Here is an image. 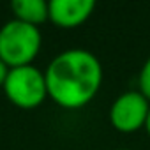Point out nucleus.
<instances>
[{
  "label": "nucleus",
  "mask_w": 150,
  "mask_h": 150,
  "mask_svg": "<svg viewBox=\"0 0 150 150\" xmlns=\"http://www.w3.org/2000/svg\"><path fill=\"white\" fill-rule=\"evenodd\" d=\"M48 97L65 110L87 106L103 83V65L99 58L81 48H71L48 64L44 71Z\"/></svg>",
  "instance_id": "f257e3e1"
},
{
  "label": "nucleus",
  "mask_w": 150,
  "mask_h": 150,
  "mask_svg": "<svg viewBox=\"0 0 150 150\" xmlns=\"http://www.w3.org/2000/svg\"><path fill=\"white\" fill-rule=\"evenodd\" d=\"M42 44L41 30L20 20H11L0 28V58L9 69L32 65Z\"/></svg>",
  "instance_id": "f03ea898"
},
{
  "label": "nucleus",
  "mask_w": 150,
  "mask_h": 150,
  "mask_svg": "<svg viewBox=\"0 0 150 150\" xmlns=\"http://www.w3.org/2000/svg\"><path fill=\"white\" fill-rule=\"evenodd\" d=\"M4 92L7 99L23 110L37 108L48 97L44 72L34 65H21L9 69L4 81Z\"/></svg>",
  "instance_id": "7ed1b4c3"
},
{
  "label": "nucleus",
  "mask_w": 150,
  "mask_h": 150,
  "mask_svg": "<svg viewBox=\"0 0 150 150\" xmlns=\"http://www.w3.org/2000/svg\"><path fill=\"white\" fill-rule=\"evenodd\" d=\"M148 111H150L148 99L139 90H129L120 94L113 101L110 108V122L118 132L124 134L136 132L138 129L145 127Z\"/></svg>",
  "instance_id": "20e7f679"
},
{
  "label": "nucleus",
  "mask_w": 150,
  "mask_h": 150,
  "mask_svg": "<svg viewBox=\"0 0 150 150\" xmlns=\"http://www.w3.org/2000/svg\"><path fill=\"white\" fill-rule=\"evenodd\" d=\"M96 9L94 0H51L48 20L62 28H74L85 23Z\"/></svg>",
  "instance_id": "39448f33"
},
{
  "label": "nucleus",
  "mask_w": 150,
  "mask_h": 150,
  "mask_svg": "<svg viewBox=\"0 0 150 150\" xmlns=\"http://www.w3.org/2000/svg\"><path fill=\"white\" fill-rule=\"evenodd\" d=\"M11 9L14 13V20L39 27L48 20L50 2H44V0H14V2H11Z\"/></svg>",
  "instance_id": "423d86ee"
},
{
  "label": "nucleus",
  "mask_w": 150,
  "mask_h": 150,
  "mask_svg": "<svg viewBox=\"0 0 150 150\" xmlns=\"http://www.w3.org/2000/svg\"><path fill=\"white\" fill-rule=\"evenodd\" d=\"M138 85H139V92L148 99L150 103V57L145 60V64L141 65L139 76H138Z\"/></svg>",
  "instance_id": "0eeeda50"
},
{
  "label": "nucleus",
  "mask_w": 150,
  "mask_h": 150,
  "mask_svg": "<svg viewBox=\"0 0 150 150\" xmlns=\"http://www.w3.org/2000/svg\"><path fill=\"white\" fill-rule=\"evenodd\" d=\"M7 74H9V67L2 58H0V87H4V81L7 78Z\"/></svg>",
  "instance_id": "6e6552de"
},
{
  "label": "nucleus",
  "mask_w": 150,
  "mask_h": 150,
  "mask_svg": "<svg viewBox=\"0 0 150 150\" xmlns=\"http://www.w3.org/2000/svg\"><path fill=\"white\" fill-rule=\"evenodd\" d=\"M145 129H146V132L150 136V111H148V117H146V122H145Z\"/></svg>",
  "instance_id": "1a4fd4ad"
},
{
  "label": "nucleus",
  "mask_w": 150,
  "mask_h": 150,
  "mask_svg": "<svg viewBox=\"0 0 150 150\" xmlns=\"http://www.w3.org/2000/svg\"><path fill=\"white\" fill-rule=\"evenodd\" d=\"M117 150H129V148H117Z\"/></svg>",
  "instance_id": "9d476101"
}]
</instances>
